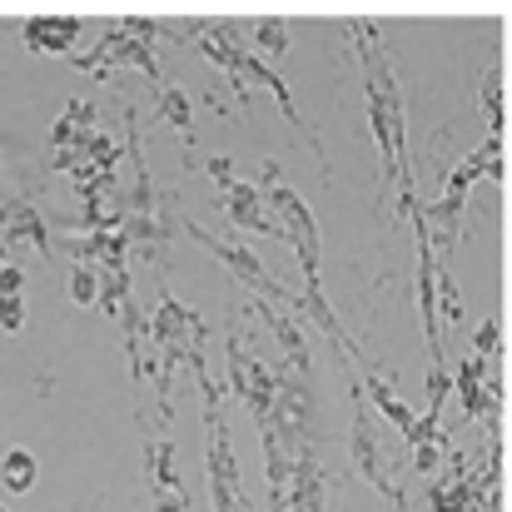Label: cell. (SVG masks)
I'll list each match as a JSON object with an SVG mask.
<instances>
[{
	"label": "cell",
	"mask_w": 512,
	"mask_h": 512,
	"mask_svg": "<svg viewBox=\"0 0 512 512\" xmlns=\"http://www.w3.org/2000/svg\"><path fill=\"white\" fill-rule=\"evenodd\" d=\"M353 45L363 55V75H368V125H373V140H378V155H383V194L393 189V179L403 170L408 174V135H403V90L373 40V25H353Z\"/></svg>",
	"instance_id": "1"
},
{
	"label": "cell",
	"mask_w": 512,
	"mask_h": 512,
	"mask_svg": "<svg viewBox=\"0 0 512 512\" xmlns=\"http://www.w3.org/2000/svg\"><path fill=\"white\" fill-rule=\"evenodd\" d=\"M264 209H269V219L279 224V239H289L294 244V254H299V264H304V279H319V224H314V214L304 209V199L289 189V184H279V165H264Z\"/></svg>",
	"instance_id": "2"
},
{
	"label": "cell",
	"mask_w": 512,
	"mask_h": 512,
	"mask_svg": "<svg viewBox=\"0 0 512 512\" xmlns=\"http://www.w3.org/2000/svg\"><path fill=\"white\" fill-rule=\"evenodd\" d=\"M155 40H160V25H155L150 15H130V20H120L90 55H80L75 65L90 70V75H105V70H115V65H135V70H145L150 80H160Z\"/></svg>",
	"instance_id": "3"
},
{
	"label": "cell",
	"mask_w": 512,
	"mask_h": 512,
	"mask_svg": "<svg viewBox=\"0 0 512 512\" xmlns=\"http://www.w3.org/2000/svg\"><path fill=\"white\" fill-rule=\"evenodd\" d=\"M184 229H189V234H194V239H199V244H204L214 259H224V264H229V269H234V274H239V279H244L254 294H264L269 304H284V309L294 304V294H289L279 279H269V269L259 264V254H249V249H244V244H234V239H219V234H209V229H204V224H194V219H189Z\"/></svg>",
	"instance_id": "4"
},
{
	"label": "cell",
	"mask_w": 512,
	"mask_h": 512,
	"mask_svg": "<svg viewBox=\"0 0 512 512\" xmlns=\"http://www.w3.org/2000/svg\"><path fill=\"white\" fill-rule=\"evenodd\" d=\"M229 388L239 393V403L259 423H269V413H274V368H264L254 353H244L239 334H229Z\"/></svg>",
	"instance_id": "5"
},
{
	"label": "cell",
	"mask_w": 512,
	"mask_h": 512,
	"mask_svg": "<svg viewBox=\"0 0 512 512\" xmlns=\"http://www.w3.org/2000/svg\"><path fill=\"white\" fill-rule=\"evenodd\" d=\"M150 339L160 348H184V353H204V319L179 304L174 294L155 299V314H150Z\"/></svg>",
	"instance_id": "6"
},
{
	"label": "cell",
	"mask_w": 512,
	"mask_h": 512,
	"mask_svg": "<svg viewBox=\"0 0 512 512\" xmlns=\"http://www.w3.org/2000/svg\"><path fill=\"white\" fill-rule=\"evenodd\" d=\"M353 463H358V473L393 503V508H403V493L393 488V478H388V458H383V443H378V423H373V413L358 403V413H353Z\"/></svg>",
	"instance_id": "7"
},
{
	"label": "cell",
	"mask_w": 512,
	"mask_h": 512,
	"mask_svg": "<svg viewBox=\"0 0 512 512\" xmlns=\"http://www.w3.org/2000/svg\"><path fill=\"white\" fill-rule=\"evenodd\" d=\"M503 493V488H498ZM478 483V473H468L453 458V473H443V483H433V512H488V503L498 498Z\"/></svg>",
	"instance_id": "8"
},
{
	"label": "cell",
	"mask_w": 512,
	"mask_h": 512,
	"mask_svg": "<svg viewBox=\"0 0 512 512\" xmlns=\"http://www.w3.org/2000/svg\"><path fill=\"white\" fill-rule=\"evenodd\" d=\"M15 244H30L35 254H50L45 219L35 214L30 199H10V204H0V254H10Z\"/></svg>",
	"instance_id": "9"
},
{
	"label": "cell",
	"mask_w": 512,
	"mask_h": 512,
	"mask_svg": "<svg viewBox=\"0 0 512 512\" xmlns=\"http://www.w3.org/2000/svg\"><path fill=\"white\" fill-rule=\"evenodd\" d=\"M219 209L229 214V224L234 229H249V234H274L279 239V224L269 219V209H264V194L254 189V184H224L219 189Z\"/></svg>",
	"instance_id": "10"
},
{
	"label": "cell",
	"mask_w": 512,
	"mask_h": 512,
	"mask_svg": "<svg viewBox=\"0 0 512 512\" xmlns=\"http://www.w3.org/2000/svg\"><path fill=\"white\" fill-rule=\"evenodd\" d=\"M483 373H488V358H478V353H468L463 358V368H458V378H453V393L463 398V413L468 418H493L498 408H503V388L498 383H483Z\"/></svg>",
	"instance_id": "11"
},
{
	"label": "cell",
	"mask_w": 512,
	"mask_h": 512,
	"mask_svg": "<svg viewBox=\"0 0 512 512\" xmlns=\"http://www.w3.org/2000/svg\"><path fill=\"white\" fill-rule=\"evenodd\" d=\"M284 512H324V473H319L314 448L294 453V478H289V493H284Z\"/></svg>",
	"instance_id": "12"
},
{
	"label": "cell",
	"mask_w": 512,
	"mask_h": 512,
	"mask_svg": "<svg viewBox=\"0 0 512 512\" xmlns=\"http://www.w3.org/2000/svg\"><path fill=\"white\" fill-rule=\"evenodd\" d=\"M80 35V20L75 15H30L25 20V45L30 50H45V55H65Z\"/></svg>",
	"instance_id": "13"
},
{
	"label": "cell",
	"mask_w": 512,
	"mask_h": 512,
	"mask_svg": "<svg viewBox=\"0 0 512 512\" xmlns=\"http://www.w3.org/2000/svg\"><path fill=\"white\" fill-rule=\"evenodd\" d=\"M90 135H95V105H85V100H70V105H65V115H60V125L50 130V150H55V155H60V150H75V155H85Z\"/></svg>",
	"instance_id": "14"
},
{
	"label": "cell",
	"mask_w": 512,
	"mask_h": 512,
	"mask_svg": "<svg viewBox=\"0 0 512 512\" xmlns=\"http://www.w3.org/2000/svg\"><path fill=\"white\" fill-rule=\"evenodd\" d=\"M249 314H259L269 329H274V339L284 343V363L294 368V373H304L309 368V348L299 339V324H294V314H284V309H274L269 299H259V304H249Z\"/></svg>",
	"instance_id": "15"
},
{
	"label": "cell",
	"mask_w": 512,
	"mask_h": 512,
	"mask_svg": "<svg viewBox=\"0 0 512 512\" xmlns=\"http://www.w3.org/2000/svg\"><path fill=\"white\" fill-rule=\"evenodd\" d=\"M294 309H299L309 324H319V329L334 339V348H339V353H358V348L348 343V334L339 329V319H334V309H329V299H324V284H319V279H304V294L294 299Z\"/></svg>",
	"instance_id": "16"
},
{
	"label": "cell",
	"mask_w": 512,
	"mask_h": 512,
	"mask_svg": "<svg viewBox=\"0 0 512 512\" xmlns=\"http://www.w3.org/2000/svg\"><path fill=\"white\" fill-rule=\"evenodd\" d=\"M199 50H204V60H214L219 70H234V60L244 55V45H239V35H234V25H214V30H204V40H199Z\"/></svg>",
	"instance_id": "17"
},
{
	"label": "cell",
	"mask_w": 512,
	"mask_h": 512,
	"mask_svg": "<svg viewBox=\"0 0 512 512\" xmlns=\"http://www.w3.org/2000/svg\"><path fill=\"white\" fill-rule=\"evenodd\" d=\"M363 388H368V398L388 413V423H393L398 433H408V428H413V418H418V413H413V408H408V403H403V398L383 383V378H373V373H368V378H363Z\"/></svg>",
	"instance_id": "18"
},
{
	"label": "cell",
	"mask_w": 512,
	"mask_h": 512,
	"mask_svg": "<svg viewBox=\"0 0 512 512\" xmlns=\"http://www.w3.org/2000/svg\"><path fill=\"white\" fill-rule=\"evenodd\" d=\"M35 458L25 453V448H10L5 458H0V483H5V493H30L35 488Z\"/></svg>",
	"instance_id": "19"
},
{
	"label": "cell",
	"mask_w": 512,
	"mask_h": 512,
	"mask_svg": "<svg viewBox=\"0 0 512 512\" xmlns=\"http://www.w3.org/2000/svg\"><path fill=\"white\" fill-rule=\"evenodd\" d=\"M483 110L493 120V135H503L508 125V85H503V70H488L483 75Z\"/></svg>",
	"instance_id": "20"
},
{
	"label": "cell",
	"mask_w": 512,
	"mask_h": 512,
	"mask_svg": "<svg viewBox=\"0 0 512 512\" xmlns=\"http://www.w3.org/2000/svg\"><path fill=\"white\" fill-rule=\"evenodd\" d=\"M65 284H70L75 304H100V264H70Z\"/></svg>",
	"instance_id": "21"
},
{
	"label": "cell",
	"mask_w": 512,
	"mask_h": 512,
	"mask_svg": "<svg viewBox=\"0 0 512 512\" xmlns=\"http://www.w3.org/2000/svg\"><path fill=\"white\" fill-rule=\"evenodd\" d=\"M160 110H165V120H170L184 140L194 135V110H189V95H184V90L165 85V90H160Z\"/></svg>",
	"instance_id": "22"
},
{
	"label": "cell",
	"mask_w": 512,
	"mask_h": 512,
	"mask_svg": "<svg viewBox=\"0 0 512 512\" xmlns=\"http://www.w3.org/2000/svg\"><path fill=\"white\" fill-rule=\"evenodd\" d=\"M478 358H498L503 353V329H498V319H483V329H478Z\"/></svg>",
	"instance_id": "23"
},
{
	"label": "cell",
	"mask_w": 512,
	"mask_h": 512,
	"mask_svg": "<svg viewBox=\"0 0 512 512\" xmlns=\"http://www.w3.org/2000/svg\"><path fill=\"white\" fill-rule=\"evenodd\" d=\"M259 45L264 50H289V30H284V20H259Z\"/></svg>",
	"instance_id": "24"
},
{
	"label": "cell",
	"mask_w": 512,
	"mask_h": 512,
	"mask_svg": "<svg viewBox=\"0 0 512 512\" xmlns=\"http://www.w3.org/2000/svg\"><path fill=\"white\" fill-rule=\"evenodd\" d=\"M20 324H25V304H20V294L0 299V329H5V334H15Z\"/></svg>",
	"instance_id": "25"
},
{
	"label": "cell",
	"mask_w": 512,
	"mask_h": 512,
	"mask_svg": "<svg viewBox=\"0 0 512 512\" xmlns=\"http://www.w3.org/2000/svg\"><path fill=\"white\" fill-rule=\"evenodd\" d=\"M204 170H209V179H214L219 189H224V184H234V165H229L224 155H209V160H204Z\"/></svg>",
	"instance_id": "26"
},
{
	"label": "cell",
	"mask_w": 512,
	"mask_h": 512,
	"mask_svg": "<svg viewBox=\"0 0 512 512\" xmlns=\"http://www.w3.org/2000/svg\"><path fill=\"white\" fill-rule=\"evenodd\" d=\"M443 279V309H448V319H458L463 314V304H458V289H453V274H438Z\"/></svg>",
	"instance_id": "27"
},
{
	"label": "cell",
	"mask_w": 512,
	"mask_h": 512,
	"mask_svg": "<svg viewBox=\"0 0 512 512\" xmlns=\"http://www.w3.org/2000/svg\"><path fill=\"white\" fill-rule=\"evenodd\" d=\"M20 269H0V299H10V294H20Z\"/></svg>",
	"instance_id": "28"
},
{
	"label": "cell",
	"mask_w": 512,
	"mask_h": 512,
	"mask_svg": "<svg viewBox=\"0 0 512 512\" xmlns=\"http://www.w3.org/2000/svg\"><path fill=\"white\" fill-rule=\"evenodd\" d=\"M244 512H254V508H244Z\"/></svg>",
	"instance_id": "29"
},
{
	"label": "cell",
	"mask_w": 512,
	"mask_h": 512,
	"mask_svg": "<svg viewBox=\"0 0 512 512\" xmlns=\"http://www.w3.org/2000/svg\"><path fill=\"white\" fill-rule=\"evenodd\" d=\"M0 512H5V508H0Z\"/></svg>",
	"instance_id": "30"
}]
</instances>
